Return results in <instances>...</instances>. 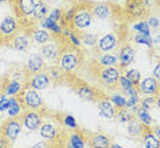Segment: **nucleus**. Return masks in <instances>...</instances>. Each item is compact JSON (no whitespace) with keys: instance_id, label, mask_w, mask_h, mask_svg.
I'll return each instance as SVG.
<instances>
[{"instance_id":"c9c22d12","label":"nucleus","mask_w":160,"mask_h":148,"mask_svg":"<svg viewBox=\"0 0 160 148\" xmlns=\"http://www.w3.org/2000/svg\"><path fill=\"white\" fill-rule=\"evenodd\" d=\"M134 40L138 44H145L148 47H152V37L151 34H141V33H137V36L134 37Z\"/></svg>"},{"instance_id":"9b49d317","label":"nucleus","mask_w":160,"mask_h":148,"mask_svg":"<svg viewBox=\"0 0 160 148\" xmlns=\"http://www.w3.org/2000/svg\"><path fill=\"white\" fill-rule=\"evenodd\" d=\"M18 21L15 17H6L0 23V36L3 37H11L17 33Z\"/></svg>"},{"instance_id":"f03ea898","label":"nucleus","mask_w":160,"mask_h":148,"mask_svg":"<svg viewBox=\"0 0 160 148\" xmlns=\"http://www.w3.org/2000/svg\"><path fill=\"white\" fill-rule=\"evenodd\" d=\"M3 137L7 140L8 143H14L18 139L21 130H22V122H21L18 118H10L4 122L3 125Z\"/></svg>"},{"instance_id":"e433bc0d","label":"nucleus","mask_w":160,"mask_h":148,"mask_svg":"<svg viewBox=\"0 0 160 148\" xmlns=\"http://www.w3.org/2000/svg\"><path fill=\"white\" fill-rule=\"evenodd\" d=\"M118 84H119V86H121V89L123 92L125 91H127V89H130V88H133V82L129 80V78L126 77L125 74L122 73V75H121V78H119V81H118Z\"/></svg>"},{"instance_id":"a878e982","label":"nucleus","mask_w":160,"mask_h":148,"mask_svg":"<svg viewBox=\"0 0 160 148\" xmlns=\"http://www.w3.org/2000/svg\"><path fill=\"white\" fill-rule=\"evenodd\" d=\"M137 114V120L141 122L144 126H151L152 124H153V118H152V115L149 114V111L147 110H142V108H137L136 111Z\"/></svg>"},{"instance_id":"09e8293b","label":"nucleus","mask_w":160,"mask_h":148,"mask_svg":"<svg viewBox=\"0 0 160 148\" xmlns=\"http://www.w3.org/2000/svg\"><path fill=\"white\" fill-rule=\"evenodd\" d=\"M67 148H75V147H72L71 144H68V147H67Z\"/></svg>"},{"instance_id":"6e6552de","label":"nucleus","mask_w":160,"mask_h":148,"mask_svg":"<svg viewBox=\"0 0 160 148\" xmlns=\"http://www.w3.org/2000/svg\"><path fill=\"white\" fill-rule=\"evenodd\" d=\"M51 84L49 75L45 71H40L37 74H33V77L29 80V88L34 89V91H42L47 89Z\"/></svg>"},{"instance_id":"c756f323","label":"nucleus","mask_w":160,"mask_h":148,"mask_svg":"<svg viewBox=\"0 0 160 148\" xmlns=\"http://www.w3.org/2000/svg\"><path fill=\"white\" fill-rule=\"evenodd\" d=\"M21 91H22V84H21L19 81H11V82L7 84L6 89H4V93L7 96H15Z\"/></svg>"},{"instance_id":"7ed1b4c3","label":"nucleus","mask_w":160,"mask_h":148,"mask_svg":"<svg viewBox=\"0 0 160 148\" xmlns=\"http://www.w3.org/2000/svg\"><path fill=\"white\" fill-rule=\"evenodd\" d=\"M121 75H122V69L119 66L118 67L116 66L104 67V69H101L99 73V80L105 86H114L115 84H118Z\"/></svg>"},{"instance_id":"ddd939ff","label":"nucleus","mask_w":160,"mask_h":148,"mask_svg":"<svg viewBox=\"0 0 160 148\" xmlns=\"http://www.w3.org/2000/svg\"><path fill=\"white\" fill-rule=\"evenodd\" d=\"M116 44H118V38H116V36L112 34V33L104 34L103 37L97 40V48L104 54L112 51V49L116 47Z\"/></svg>"},{"instance_id":"f8f14e48","label":"nucleus","mask_w":160,"mask_h":148,"mask_svg":"<svg viewBox=\"0 0 160 148\" xmlns=\"http://www.w3.org/2000/svg\"><path fill=\"white\" fill-rule=\"evenodd\" d=\"M45 67V63H44V59L40 54H33V55L29 56L28 62H26V69L29 73L32 74H37L40 71H42Z\"/></svg>"},{"instance_id":"473e14b6","label":"nucleus","mask_w":160,"mask_h":148,"mask_svg":"<svg viewBox=\"0 0 160 148\" xmlns=\"http://www.w3.org/2000/svg\"><path fill=\"white\" fill-rule=\"evenodd\" d=\"M45 19L51 21V22H59V21L64 19V14L62 13L60 8H55V10H52V11L48 13V15H47Z\"/></svg>"},{"instance_id":"6ab92c4d","label":"nucleus","mask_w":160,"mask_h":148,"mask_svg":"<svg viewBox=\"0 0 160 148\" xmlns=\"http://www.w3.org/2000/svg\"><path fill=\"white\" fill-rule=\"evenodd\" d=\"M38 133L42 139L45 140H53L58 135V128L56 125H53L52 122H45V124H41L38 128Z\"/></svg>"},{"instance_id":"39448f33","label":"nucleus","mask_w":160,"mask_h":148,"mask_svg":"<svg viewBox=\"0 0 160 148\" xmlns=\"http://www.w3.org/2000/svg\"><path fill=\"white\" fill-rule=\"evenodd\" d=\"M138 92L148 96H158L159 95V81L153 77H145L137 85Z\"/></svg>"},{"instance_id":"de8ad7c7","label":"nucleus","mask_w":160,"mask_h":148,"mask_svg":"<svg viewBox=\"0 0 160 148\" xmlns=\"http://www.w3.org/2000/svg\"><path fill=\"white\" fill-rule=\"evenodd\" d=\"M110 148H122L119 144H115V143H112V144H110Z\"/></svg>"},{"instance_id":"4be33fe9","label":"nucleus","mask_w":160,"mask_h":148,"mask_svg":"<svg viewBox=\"0 0 160 148\" xmlns=\"http://www.w3.org/2000/svg\"><path fill=\"white\" fill-rule=\"evenodd\" d=\"M34 7H36V0H18V11L25 17L33 15Z\"/></svg>"},{"instance_id":"f3484780","label":"nucleus","mask_w":160,"mask_h":148,"mask_svg":"<svg viewBox=\"0 0 160 148\" xmlns=\"http://www.w3.org/2000/svg\"><path fill=\"white\" fill-rule=\"evenodd\" d=\"M11 43H12V48L19 52H25L30 48V37L26 34H17Z\"/></svg>"},{"instance_id":"aec40b11","label":"nucleus","mask_w":160,"mask_h":148,"mask_svg":"<svg viewBox=\"0 0 160 148\" xmlns=\"http://www.w3.org/2000/svg\"><path fill=\"white\" fill-rule=\"evenodd\" d=\"M89 144L92 148H110V137L104 133H96L89 139Z\"/></svg>"},{"instance_id":"f257e3e1","label":"nucleus","mask_w":160,"mask_h":148,"mask_svg":"<svg viewBox=\"0 0 160 148\" xmlns=\"http://www.w3.org/2000/svg\"><path fill=\"white\" fill-rule=\"evenodd\" d=\"M59 69L64 73H72L79 67V55L77 51H64L60 52V56L58 59Z\"/></svg>"},{"instance_id":"58836bf2","label":"nucleus","mask_w":160,"mask_h":148,"mask_svg":"<svg viewBox=\"0 0 160 148\" xmlns=\"http://www.w3.org/2000/svg\"><path fill=\"white\" fill-rule=\"evenodd\" d=\"M49 80L51 81H59L62 77H63V71L60 70L59 67H52V69H49Z\"/></svg>"},{"instance_id":"dca6fc26","label":"nucleus","mask_w":160,"mask_h":148,"mask_svg":"<svg viewBox=\"0 0 160 148\" xmlns=\"http://www.w3.org/2000/svg\"><path fill=\"white\" fill-rule=\"evenodd\" d=\"M90 13H92V17H96L97 19H107L111 17V7L105 3H97L92 7Z\"/></svg>"},{"instance_id":"ea45409f","label":"nucleus","mask_w":160,"mask_h":148,"mask_svg":"<svg viewBox=\"0 0 160 148\" xmlns=\"http://www.w3.org/2000/svg\"><path fill=\"white\" fill-rule=\"evenodd\" d=\"M79 41H82V44L85 45H89V47H93L96 45V41H97V37L94 34H89V33H85L82 36V38Z\"/></svg>"},{"instance_id":"2f4dec72","label":"nucleus","mask_w":160,"mask_h":148,"mask_svg":"<svg viewBox=\"0 0 160 148\" xmlns=\"http://www.w3.org/2000/svg\"><path fill=\"white\" fill-rule=\"evenodd\" d=\"M125 75L133 82L134 86H137L138 82L141 81V73L138 70H136V69H129V70H126L125 71Z\"/></svg>"},{"instance_id":"c03bdc74","label":"nucleus","mask_w":160,"mask_h":148,"mask_svg":"<svg viewBox=\"0 0 160 148\" xmlns=\"http://www.w3.org/2000/svg\"><path fill=\"white\" fill-rule=\"evenodd\" d=\"M75 10H77V8H74V7H72V8L68 10V13H67V14H64V19H66L67 22H72V18H74Z\"/></svg>"},{"instance_id":"603ef678","label":"nucleus","mask_w":160,"mask_h":148,"mask_svg":"<svg viewBox=\"0 0 160 148\" xmlns=\"http://www.w3.org/2000/svg\"><path fill=\"white\" fill-rule=\"evenodd\" d=\"M10 148H18V147H10Z\"/></svg>"},{"instance_id":"f704fd0d","label":"nucleus","mask_w":160,"mask_h":148,"mask_svg":"<svg viewBox=\"0 0 160 148\" xmlns=\"http://www.w3.org/2000/svg\"><path fill=\"white\" fill-rule=\"evenodd\" d=\"M111 102L114 103V106H118L119 108H126V97L123 95H119V93H115V95L111 96Z\"/></svg>"},{"instance_id":"9d476101","label":"nucleus","mask_w":160,"mask_h":148,"mask_svg":"<svg viewBox=\"0 0 160 148\" xmlns=\"http://www.w3.org/2000/svg\"><path fill=\"white\" fill-rule=\"evenodd\" d=\"M134 56H136V51L132 45L126 44L121 48V52H119V56H118V63H119V67L121 69H126L129 67L130 64L133 63L134 60Z\"/></svg>"},{"instance_id":"cd10ccee","label":"nucleus","mask_w":160,"mask_h":148,"mask_svg":"<svg viewBox=\"0 0 160 148\" xmlns=\"http://www.w3.org/2000/svg\"><path fill=\"white\" fill-rule=\"evenodd\" d=\"M144 148H159V137L153 133L147 132L144 135Z\"/></svg>"},{"instance_id":"a18cd8bd","label":"nucleus","mask_w":160,"mask_h":148,"mask_svg":"<svg viewBox=\"0 0 160 148\" xmlns=\"http://www.w3.org/2000/svg\"><path fill=\"white\" fill-rule=\"evenodd\" d=\"M153 78H155V80H158V81L160 78V66H159V64H156V67L153 70Z\"/></svg>"},{"instance_id":"5701e85b","label":"nucleus","mask_w":160,"mask_h":148,"mask_svg":"<svg viewBox=\"0 0 160 148\" xmlns=\"http://www.w3.org/2000/svg\"><path fill=\"white\" fill-rule=\"evenodd\" d=\"M49 13V7L45 2L40 0L38 3H36V7H34V11H33V17L36 21H42L44 18H47Z\"/></svg>"},{"instance_id":"c85d7f7f","label":"nucleus","mask_w":160,"mask_h":148,"mask_svg":"<svg viewBox=\"0 0 160 148\" xmlns=\"http://www.w3.org/2000/svg\"><path fill=\"white\" fill-rule=\"evenodd\" d=\"M21 108L22 107H21L19 100L15 99V97H10V106L7 108V113H8L10 117L14 118V117H17V115H19Z\"/></svg>"},{"instance_id":"bb28decb","label":"nucleus","mask_w":160,"mask_h":148,"mask_svg":"<svg viewBox=\"0 0 160 148\" xmlns=\"http://www.w3.org/2000/svg\"><path fill=\"white\" fill-rule=\"evenodd\" d=\"M114 120H116L119 124H127L129 121L133 120V114H132V111L127 110V108H119L115 113Z\"/></svg>"},{"instance_id":"4c0bfd02","label":"nucleus","mask_w":160,"mask_h":148,"mask_svg":"<svg viewBox=\"0 0 160 148\" xmlns=\"http://www.w3.org/2000/svg\"><path fill=\"white\" fill-rule=\"evenodd\" d=\"M134 30L137 32V33H141V34H151V28L148 26L147 22H138L134 25Z\"/></svg>"},{"instance_id":"20e7f679","label":"nucleus","mask_w":160,"mask_h":148,"mask_svg":"<svg viewBox=\"0 0 160 148\" xmlns=\"http://www.w3.org/2000/svg\"><path fill=\"white\" fill-rule=\"evenodd\" d=\"M22 102L29 110H37L42 107V97L40 96L38 91H34L32 88H26L22 93Z\"/></svg>"},{"instance_id":"1a4fd4ad","label":"nucleus","mask_w":160,"mask_h":148,"mask_svg":"<svg viewBox=\"0 0 160 148\" xmlns=\"http://www.w3.org/2000/svg\"><path fill=\"white\" fill-rule=\"evenodd\" d=\"M99 104V115L103 120L107 121H112L115 118V113H116V107L114 106V103L110 99H101L97 102Z\"/></svg>"},{"instance_id":"37998d69","label":"nucleus","mask_w":160,"mask_h":148,"mask_svg":"<svg viewBox=\"0 0 160 148\" xmlns=\"http://www.w3.org/2000/svg\"><path fill=\"white\" fill-rule=\"evenodd\" d=\"M148 26L149 28H155V29H158L159 28V19H158V17H152V18H149V21H148Z\"/></svg>"},{"instance_id":"4468645a","label":"nucleus","mask_w":160,"mask_h":148,"mask_svg":"<svg viewBox=\"0 0 160 148\" xmlns=\"http://www.w3.org/2000/svg\"><path fill=\"white\" fill-rule=\"evenodd\" d=\"M123 93L126 97V108L132 111H137L138 106H140V92H138L137 86H133Z\"/></svg>"},{"instance_id":"0eeeda50","label":"nucleus","mask_w":160,"mask_h":148,"mask_svg":"<svg viewBox=\"0 0 160 148\" xmlns=\"http://www.w3.org/2000/svg\"><path fill=\"white\" fill-rule=\"evenodd\" d=\"M21 122H22V125L29 132H34V130H37L40 128V125H41V115L38 113H36L34 110H30L22 115Z\"/></svg>"},{"instance_id":"b1692460","label":"nucleus","mask_w":160,"mask_h":148,"mask_svg":"<svg viewBox=\"0 0 160 148\" xmlns=\"http://www.w3.org/2000/svg\"><path fill=\"white\" fill-rule=\"evenodd\" d=\"M77 93L81 99H85V100H89V102H93V100L97 99V95H96V91L93 88H90L88 85H81L79 88L77 89Z\"/></svg>"},{"instance_id":"412c9836","label":"nucleus","mask_w":160,"mask_h":148,"mask_svg":"<svg viewBox=\"0 0 160 148\" xmlns=\"http://www.w3.org/2000/svg\"><path fill=\"white\" fill-rule=\"evenodd\" d=\"M127 133H129V136L132 137H140L144 135V125L141 124L140 121L137 120H133L127 122Z\"/></svg>"},{"instance_id":"3c124183","label":"nucleus","mask_w":160,"mask_h":148,"mask_svg":"<svg viewBox=\"0 0 160 148\" xmlns=\"http://www.w3.org/2000/svg\"><path fill=\"white\" fill-rule=\"evenodd\" d=\"M0 148H3V145H2V143H0Z\"/></svg>"},{"instance_id":"423d86ee","label":"nucleus","mask_w":160,"mask_h":148,"mask_svg":"<svg viewBox=\"0 0 160 148\" xmlns=\"http://www.w3.org/2000/svg\"><path fill=\"white\" fill-rule=\"evenodd\" d=\"M92 23V13L88 8H79L75 10L74 18H72V25L77 29H88Z\"/></svg>"},{"instance_id":"a211bd4d","label":"nucleus","mask_w":160,"mask_h":148,"mask_svg":"<svg viewBox=\"0 0 160 148\" xmlns=\"http://www.w3.org/2000/svg\"><path fill=\"white\" fill-rule=\"evenodd\" d=\"M32 40H33L36 44L40 45H44L47 43L52 41V36H51L49 32H47L45 29L42 28H37L32 32Z\"/></svg>"},{"instance_id":"49530a36","label":"nucleus","mask_w":160,"mask_h":148,"mask_svg":"<svg viewBox=\"0 0 160 148\" xmlns=\"http://www.w3.org/2000/svg\"><path fill=\"white\" fill-rule=\"evenodd\" d=\"M32 148H48V144H47V141H38L37 144H34Z\"/></svg>"},{"instance_id":"79ce46f5","label":"nucleus","mask_w":160,"mask_h":148,"mask_svg":"<svg viewBox=\"0 0 160 148\" xmlns=\"http://www.w3.org/2000/svg\"><path fill=\"white\" fill-rule=\"evenodd\" d=\"M64 124H66L67 126H70V128H77V124H75V120L72 117H70V115H67V117H64Z\"/></svg>"},{"instance_id":"72a5a7b5","label":"nucleus","mask_w":160,"mask_h":148,"mask_svg":"<svg viewBox=\"0 0 160 148\" xmlns=\"http://www.w3.org/2000/svg\"><path fill=\"white\" fill-rule=\"evenodd\" d=\"M70 144L75 148H83L85 147V140H83L82 136H79L78 133H72L70 136Z\"/></svg>"},{"instance_id":"2eb2a0df","label":"nucleus","mask_w":160,"mask_h":148,"mask_svg":"<svg viewBox=\"0 0 160 148\" xmlns=\"http://www.w3.org/2000/svg\"><path fill=\"white\" fill-rule=\"evenodd\" d=\"M41 56L47 58L49 60H58L60 56V49L56 45V43L49 41L41 47Z\"/></svg>"},{"instance_id":"8fccbe9b","label":"nucleus","mask_w":160,"mask_h":148,"mask_svg":"<svg viewBox=\"0 0 160 148\" xmlns=\"http://www.w3.org/2000/svg\"><path fill=\"white\" fill-rule=\"evenodd\" d=\"M4 2H7V0H0V3H4Z\"/></svg>"},{"instance_id":"393cba45","label":"nucleus","mask_w":160,"mask_h":148,"mask_svg":"<svg viewBox=\"0 0 160 148\" xmlns=\"http://www.w3.org/2000/svg\"><path fill=\"white\" fill-rule=\"evenodd\" d=\"M99 64L101 66V69L116 66V64H118V55H114V54H110V52L104 54V55L100 58Z\"/></svg>"},{"instance_id":"a19ab883","label":"nucleus","mask_w":160,"mask_h":148,"mask_svg":"<svg viewBox=\"0 0 160 148\" xmlns=\"http://www.w3.org/2000/svg\"><path fill=\"white\" fill-rule=\"evenodd\" d=\"M8 106H10V97H7L6 93H2L0 95V113L7 111Z\"/></svg>"},{"instance_id":"7c9ffc66","label":"nucleus","mask_w":160,"mask_h":148,"mask_svg":"<svg viewBox=\"0 0 160 148\" xmlns=\"http://www.w3.org/2000/svg\"><path fill=\"white\" fill-rule=\"evenodd\" d=\"M158 102H159V99L156 96H147L141 100V108L147 110V111H151L152 108H155L158 106Z\"/></svg>"}]
</instances>
